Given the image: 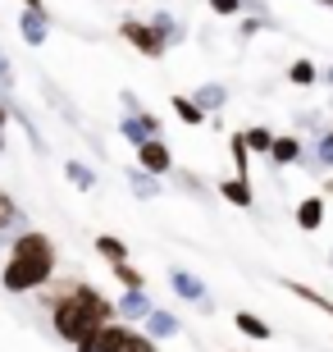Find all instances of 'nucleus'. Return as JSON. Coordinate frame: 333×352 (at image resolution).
Instances as JSON below:
<instances>
[{
	"label": "nucleus",
	"mask_w": 333,
	"mask_h": 352,
	"mask_svg": "<svg viewBox=\"0 0 333 352\" xmlns=\"http://www.w3.org/2000/svg\"><path fill=\"white\" fill-rule=\"evenodd\" d=\"M46 311H51V329L69 348H78L82 339H91L96 329L115 325V302L105 298L101 288L82 284V279H60V284L46 293Z\"/></svg>",
	"instance_id": "f257e3e1"
},
{
	"label": "nucleus",
	"mask_w": 333,
	"mask_h": 352,
	"mask_svg": "<svg viewBox=\"0 0 333 352\" xmlns=\"http://www.w3.org/2000/svg\"><path fill=\"white\" fill-rule=\"evenodd\" d=\"M55 265H60V252L51 238L41 229H23L0 265V288L5 293H41V288H51Z\"/></svg>",
	"instance_id": "f03ea898"
},
{
	"label": "nucleus",
	"mask_w": 333,
	"mask_h": 352,
	"mask_svg": "<svg viewBox=\"0 0 333 352\" xmlns=\"http://www.w3.org/2000/svg\"><path fill=\"white\" fill-rule=\"evenodd\" d=\"M119 37L128 41L137 55H146V60H160V55L169 51V41L155 32V23H146V19H124L119 23Z\"/></svg>",
	"instance_id": "7ed1b4c3"
},
{
	"label": "nucleus",
	"mask_w": 333,
	"mask_h": 352,
	"mask_svg": "<svg viewBox=\"0 0 333 352\" xmlns=\"http://www.w3.org/2000/svg\"><path fill=\"white\" fill-rule=\"evenodd\" d=\"M169 288H174L183 302H192L196 311H215V298H210V288L201 284V274H192V270H183V265H174V270H169Z\"/></svg>",
	"instance_id": "20e7f679"
},
{
	"label": "nucleus",
	"mask_w": 333,
	"mask_h": 352,
	"mask_svg": "<svg viewBox=\"0 0 333 352\" xmlns=\"http://www.w3.org/2000/svg\"><path fill=\"white\" fill-rule=\"evenodd\" d=\"M119 138L133 142V146L151 142V138H160V119H155L151 110H141V115H124V119H119Z\"/></svg>",
	"instance_id": "39448f33"
},
{
	"label": "nucleus",
	"mask_w": 333,
	"mask_h": 352,
	"mask_svg": "<svg viewBox=\"0 0 333 352\" xmlns=\"http://www.w3.org/2000/svg\"><path fill=\"white\" fill-rule=\"evenodd\" d=\"M137 170L155 174V179H165L169 170H174V151H169L160 138H151V142H141L137 146Z\"/></svg>",
	"instance_id": "423d86ee"
},
{
	"label": "nucleus",
	"mask_w": 333,
	"mask_h": 352,
	"mask_svg": "<svg viewBox=\"0 0 333 352\" xmlns=\"http://www.w3.org/2000/svg\"><path fill=\"white\" fill-rule=\"evenodd\" d=\"M155 311V298L141 288V293H124V298L115 302V316L124 320V325H133V320H146V316Z\"/></svg>",
	"instance_id": "0eeeda50"
},
{
	"label": "nucleus",
	"mask_w": 333,
	"mask_h": 352,
	"mask_svg": "<svg viewBox=\"0 0 333 352\" xmlns=\"http://www.w3.org/2000/svg\"><path fill=\"white\" fill-rule=\"evenodd\" d=\"M301 151H306V146H301V138H297V133H283V138H274L269 165H274V170H288V165H297V160H301Z\"/></svg>",
	"instance_id": "6e6552de"
},
{
	"label": "nucleus",
	"mask_w": 333,
	"mask_h": 352,
	"mask_svg": "<svg viewBox=\"0 0 333 352\" xmlns=\"http://www.w3.org/2000/svg\"><path fill=\"white\" fill-rule=\"evenodd\" d=\"M19 32H23L27 46H46V37H51V23H46V14L23 10V14H19Z\"/></svg>",
	"instance_id": "1a4fd4ad"
},
{
	"label": "nucleus",
	"mask_w": 333,
	"mask_h": 352,
	"mask_svg": "<svg viewBox=\"0 0 333 352\" xmlns=\"http://www.w3.org/2000/svg\"><path fill=\"white\" fill-rule=\"evenodd\" d=\"M115 352H160V343H155L146 329H133V325H124V320H119V343H115Z\"/></svg>",
	"instance_id": "9d476101"
},
{
	"label": "nucleus",
	"mask_w": 333,
	"mask_h": 352,
	"mask_svg": "<svg viewBox=\"0 0 333 352\" xmlns=\"http://www.w3.org/2000/svg\"><path fill=\"white\" fill-rule=\"evenodd\" d=\"M233 325H238V334H246V339H256V343H269V339H274L269 320H260L256 311H233Z\"/></svg>",
	"instance_id": "9b49d317"
},
{
	"label": "nucleus",
	"mask_w": 333,
	"mask_h": 352,
	"mask_svg": "<svg viewBox=\"0 0 333 352\" xmlns=\"http://www.w3.org/2000/svg\"><path fill=\"white\" fill-rule=\"evenodd\" d=\"M219 192H224V201H233V206H256V192H251V179H238V174H233V179H224L219 183Z\"/></svg>",
	"instance_id": "f8f14e48"
},
{
	"label": "nucleus",
	"mask_w": 333,
	"mask_h": 352,
	"mask_svg": "<svg viewBox=\"0 0 333 352\" xmlns=\"http://www.w3.org/2000/svg\"><path fill=\"white\" fill-rule=\"evenodd\" d=\"M297 224H301L306 234H315L324 224V197H301V201H297Z\"/></svg>",
	"instance_id": "ddd939ff"
},
{
	"label": "nucleus",
	"mask_w": 333,
	"mask_h": 352,
	"mask_svg": "<svg viewBox=\"0 0 333 352\" xmlns=\"http://www.w3.org/2000/svg\"><path fill=\"white\" fill-rule=\"evenodd\" d=\"M169 105H174V115H179L183 124H187V129H201L205 119H210V115L201 110V105H196L192 96H183V91H174V96H169Z\"/></svg>",
	"instance_id": "4468645a"
},
{
	"label": "nucleus",
	"mask_w": 333,
	"mask_h": 352,
	"mask_svg": "<svg viewBox=\"0 0 333 352\" xmlns=\"http://www.w3.org/2000/svg\"><path fill=\"white\" fill-rule=\"evenodd\" d=\"M146 334H151L155 343H160V339H174V334H179V316H174V311H160V307H155V311L146 316Z\"/></svg>",
	"instance_id": "2eb2a0df"
},
{
	"label": "nucleus",
	"mask_w": 333,
	"mask_h": 352,
	"mask_svg": "<svg viewBox=\"0 0 333 352\" xmlns=\"http://www.w3.org/2000/svg\"><path fill=\"white\" fill-rule=\"evenodd\" d=\"M279 284L288 288V293H297V298H301V302H310L315 311H324V316H329V320H333V302L324 298V293H315V288H310V284H297V279H279Z\"/></svg>",
	"instance_id": "dca6fc26"
},
{
	"label": "nucleus",
	"mask_w": 333,
	"mask_h": 352,
	"mask_svg": "<svg viewBox=\"0 0 333 352\" xmlns=\"http://www.w3.org/2000/svg\"><path fill=\"white\" fill-rule=\"evenodd\" d=\"M115 343H119V320H115V325H105V329H96L91 339H82L78 352H115Z\"/></svg>",
	"instance_id": "f3484780"
},
{
	"label": "nucleus",
	"mask_w": 333,
	"mask_h": 352,
	"mask_svg": "<svg viewBox=\"0 0 333 352\" xmlns=\"http://www.w3.org/2000/svg\"><path fill=\"white\" fill-rule=\"evenodd\" d=\"M192 101L201 105L205 115H215L219 105L229 101V91H224V82H205V87H196V91H192Z\"/></svg>",
	"instance_id": "a211bd4d"
},
{
	"label": "nucleus",
	"mask_w": 333,
	"mask_h": 352,
	"mask_svg": "<svg viewBox=\"0 0 333 352\" xmlns=\"http://www.w3.org/2000/svg\"><path fill=\"white\" fill-rule=\"evenodd\" d=\"M110 270H115V279L124 284V293H141V288H146V274L133 261H119V265H110Z\"/></svg>",
	"instance_id": "6ab92c4d"
},
{
	"label": "nucleus",
	"mask_w": 333,
	"mask_h": 352,
	"mask_svg": "<svg viewBox=\"0 0 333 352\" xmlns=\"http://www.w3.org/2000/svg\"><path fill=\"white\" fill-rule=\"evenodd\" d=\"M151 23H155V32H160V37H165L169 46H179V41H187V28H183L179 19H174V14H155Z\"/></svg>",
	"instance_id": "aec40b11"
},
{
	"label": "nucleus",
	"mask_w": 333,
	"mask_h": 352,
	"mask_svg": "<svg viewBox=\"0 0 333 352\" xmlns=\"http://www.w3.org/2000/svg\"><path fill=\"white\" fill-rule=\"evenodd\" d=\"M96 252H101L110 265L128 261V243H124V238H115V234H101V238H96Z\"/></svg>",
	"instance_id": "412c9836"
},
{
	"label": "nucleus",
	"mask_w": 333,
	"mask_h": 352,
	"mask_svg": "<svg viewBox=\"0 0 333 352\" xmlns=\"http://www.w3.org/2000/svg\"><path fill=\"white\" fill-rule=\"evenodd\" d=\"M128 183H133V192H137L141 201H155V197H160V179H155V174H146V170H133Z\"/></svg>",
	"instance_id": "4be33fe9"
},
{
	"label": "nucleus",
	"mask_w": 333,
	"mask_h": 352,
	"mask_svg": "<svg viewBox=\"0 0 333 352\" xmlns=\"http://www.w3.org/2000/svg\"><path fill=\"white\" fill-rule=\"evenodd\" d=\"M229 151H233V170H238V179H251V151H246L242 133H233V138H229Z\"/></svg>",
	"instance_id": "5701e85b"
},
{
	"label": "nucleus",
	"mask_w": 333,
	"mask_h": 352,
	"mask_svg": "<svg viewBox=\"0 0 333 352\" xmlns=\"http://www.w3.org/2000/svg\"><path fill=\"white\" fill-rule=\"evenodd\" d=\"M242 142H246L251 156H269V151H274V133H269V129H246Z\"/></svg>",
	"instance_id": "b1692460"
},
{
	"label": "nucleus",
	"mask_w": 333,
	"mask_h": 352,
	"mask_svg": "<svg viewBox=\"0 0 333 352\" xmlns=\"http://www.w3.org/2000/svg\"><path fill=\"white\" fill-rule=\"evenodd\" d=\"M65 179L73 183V188H82V192H87V188H96V174H91L82 160H69V165H65Z\"/></svg>",
	"instance_id": "393cba45"
},
{
	"label": "nucleus",
	"mask_w": 333,
	"mask_h": 352,
	"mask_svg": "<svg viewBox=\"0 0 333 352\" xmlns=\"http://www.w3.org/2000/svg\"><path fill=\"white\" fill-rule=\"evenodd\" d=\"M288 78H292L297 87H315V78H320V69L310 65V60H292V69H288Z\"/></svg>",
	"instance_id": "a878e982"
},
{
	"label": "nucleus",
	"mask_w": 333,
	"mask_h": 352,
	"mask_svg": "<svg viewBox=\"0 0 333 352\" xmlns=\"http://www.w3.org/2000/svg\"><path fill=\"white\" fill-rule=\"evenodd\" d=\"M315 165L333 170V129H324L320 138H315Z\"/></svg>",
	"instance_id": "bb28decb"
},
{
	"label": "nucleus",
	"mask_w": 333,
	"mask_h": 352,
	"mask_svg": "<svg viewBox=\"0 0 333 352\" xmlns=\"http://www.w3.org/2000/svg\"><path fill=\"white\" fill-rule=\"evenodd\" d=\"M10 224H19V206H14L10 192H0V234H5Z\"/></svg>",
	"instance_id": "cd10ccee"
},
{
	"label": "nucleus",
	"mask_w": 333,
	"mask_h": 352,
	"mask_svg": "<svg viewBox=\"0 0 333 352\" xmlns=\"http://www.w3.org/2000/svg\"><path fill=\"white\" fill-rule=\"evenodd\" d=\"M205 5H210L219 19H238V14H242V0H205Z\"/></svg>",
	"instance_id": "c85d7f7f"
},
{
	"label": "nucleus",
	"mask_w": 333,
	"mask_h": 352,
	"mask_svg": "<svg viewBox=\"0 0 333 352\" xmlns=\"http://www.w3.org/2000/svg\"><path fill=\"white\" fill-rule=\"evenodd\" d=\"M10 101H5V91H0V151H5V133H10Z\"/></svg>",
	"instance_id": "c756f323"
},
{
	"label": "nucleus",
	"mask_w": 333,
	"mask_h": 352,
	"mask_svg": "<svg viewBox=\"0 0 333 352\" xmlns=\"http://www.w3.org/2000/svg\"><path fill=\"white\" fill-rule=\"evenodd\" d=\"M0 82H5V91H14V69H10V55H5V46H0Z\"/></svg>",
	"instance_id": "7c9ffc66"
},
{
	"label": "nucleus",
	"mask_w": 333,
	"mask_h": 352,
	"mask_svg": "<svg viewBox=\"0 0 333 352\" xmlns=\"http://www.w3.org/2000/svg\"><path fill=\"white\" fill-rule=\"evenodd\" d=\"M27 10H37V14H46V5H41V0H23Z\"/></svg>",
	"instance_id": "2f4dec72"
},
{
	"label": "nucleus",
	"mask_w": 333,
	"mask_h": 352,
	"mask_svg": "<svg viewBox=\"0 0 333 352\" xmlns=\"http://www.w3.org/2000/svg\"><path fill=\"white\" fill-rule=\"evenodd\" d=\"M324 82H329V87H333V65H329V69H324Z\"/></svg>",
	"instance_id": "473e14b6"
},
{
	"label": "nucleus",
	"mask_w": 333,
	"mask_h": 352,
	"mask_svg": "<svg viewBox=\"0 0 333 352\" xmlns=\"http://www.w3.org/2000/svg\"><path fill=\"white\" fill-rule=\"evenodd\" d=\"M324 192H333V174H329V183H324Z\"/></svg>",
	"instance_id": "72a5a7b5"
},
{
	"label": "nucleus",
	"mask_w": 333,
	"mask_h": 352,
	"mask_svg": "<svg viewBox=\"0 0 333 352\" xmlns=\"http://www.w3.org/2000/svg\"><path fill=\"white\" fill-rule=\"evenodd\" d=\"M320 5H333V0H320Z\"/></svg>",
	"instance_id": "f704fd0d"
}]
</instances>
